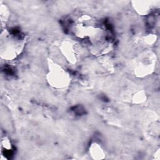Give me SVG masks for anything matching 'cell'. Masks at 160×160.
Returning a JSON list of instances; mask_svg holds the SVG:
<instances>
[{
    "label": "cell",
    "instance_id": "cell-1",
    "mask_svg": "<svg viewBox=\"0 0 160 160\" xmlns=\"http://www.w3.org/2000/svg\"><path fill=\"white\" fill-rule=\"evenodd\" d=\"M98 145H94V146H92L91 148V153H92L93 156H94L96 155V157L95 158H101V156H102V154H103V150H101V147H100L99 146H98Z\"/></svg>",
    "mask_w": 160,
    "mask_h": 160
}]
</instances>
